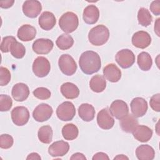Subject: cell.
I'll return each mask as SVG.
<instances>
[{"label": "cell", "mask_w": 160, "mask_h": 160, "mask_svg": "<svg viewBox=\"0 0 160 160\" xmlns=\"http://www.w3.org/2000/svg\"><path fill=\"white\" fill-rule=\"evenodd\" d=\"M76 114V109L74 104L70 101L61 103L56 109L58 118L62 121H68L73 119Z\"/></svg>", "instance_id": "cell-6"}, {"label": "cell", "mask_w": 160, "mask_h": 160, "mask_svg": "<svg viewBox=\"0 0 160 160\" xmlns=\"http://www.w3.org/2000/svg\"><path fill=\"white\" fill-rule=\"evenodd\" d=\"M14 2V1H9V0L1 1L0 2V6H1V8H4V9L9 8L13 5Z\"/></svg>", "instance_id": "cell-42"}, {"label": "cell", "mask_w": 160, "mask_h": 160, "mask_svg": "<svg viewBox=\"0 0 160 160\" xmlns=\"http://www.w3.org/2000/svg\"><path fill=\"white\" fill-rule=\"evenodd\" d=\"M13 123L18 126L25 125L29 119V112L24 106H17L13 108L11 113Z\"/></svg>", "instance_id": "cell-8"}, {"label": "cell", "mask_w": 160, "mask_h": 160, "mask_svg": "<svg viewBox=\"0 0 160 160\" xmlns=\"http://www.w3.org/2000/svg\"><path fill=\"white\" fill-rule=\"evenodd\" d=\"M61 92L66 99H72L77 98L79 96V89L74 84L66 82L61 85Z\"/></svg>", "instance_id": "cell-25"}, {"label": "cell", "mask_w": 160, "mask_h": 160, "mask_svg": "<svg viewBox=\"0 0 160 160\" xmlns=\"http://www.w3.org/2000/svg\"><path fill=\"white\" fill-rule=\"evenodd\" d=\"M134 138L142 142H148L152 136V131L148 126L138 125L132 132Z\"/></svg>", "instance_id": "cell-21"}, {"label": "cell", "mask_w": 160, "mask_h": 160, "mask_svg": "<svg viewBox=\"0 0 160 160\" xmlns=\"http://www.w3.org/2000/svg\"><path fill=\"white\" fill-rule=\"evenodd\" d=\"M38 23L42 29L49 31L56 25V19L53 13L49 11H44L39 16Z\"/></svg>", "instance_id": "cell-20"}, {"label": "cell", "mask_w": 160, "mask_h": 160, "mask_svg": "<svg viewBox=\"0 0 160 160\" xmlns=\"http://www.w3.org/2000/svg\"><path fill=\"white\" fill-rule=\"evenodd\" d=\"M104 77L111 82H118L121 78V71L113 63L106 65L103 69Z\"/></svg>", "instance_id": "cell-18"}, {"label": "cell", "mask_w": 160, "mask_h": 160, "mask_svg": "<svg viewBox=\"0 0 160 160\" xmlns=\"http://www.w3.org/2000/svg\"><path fill=\"white\" fill-rule=\"evenodd\" d=\"M58 65L61 71L66 76L73 75L77 70V64L73 58L68 54H62L58 60Z\"/></svg>", "instance_id": "cell-4"}, {"label": "cell", "mask_w": 160, "mask_h": 160, "mask_svg": "<svg viewBox=\"0 0 160 160\" xmlns=\"http://www.w3.org/2000/svg\"><path fill=\"white\" fill-rule=\"evenodd\" d=\"M12 106V101L11 97L6 94L0 95V111L2 112L9 111Z\"/></svg>", "instance_id": "cell-34"}, {"label": "cell", "mask_w": 160, "mask_h": 160, "mask_svg": "<svg viewBox=\"0 0 160 160\" xmlns=\"http://www.w3.org/2000/svg\"><path fill=\"white\" fill-rule=\"evenodd\" d=\"M137 62L139 68L144 71L150 70L152 65V61L151 56L147 52H141L138 56Z\"/></svg>", "instance_id": "cell-28"}, {"label": "cell", "mask_w": 160, "mask_h": 160, "mask_svg": "<svg viewBox=\"0 0 160 160\" xmlns=\"http://www.w3.org/2000/svg\"><path fill=\"white\" fill-rule=\"evenodd\" d=\"M53 42L49 39L40 38L35 40L32 48L34 52L38 54H47L52 49Z\"/></svg>", "instance_id": "cell-14"}, {"label": "cell", "mask_w": 160, "mask_h": 160, "mask_svg": "<svg viewBox=\"0 0 160 160\" xmlns=\"http://www.w3.org/2000/svg\"><path fill=\"white\" fill-rule=\"evenodd\" d=\"M10 52L14 58L16 59H21L25 55L26 48L22 44L15 41L12 42L11 46Z\"/></svg>", "instance_id": "cell-33"}, {"label": "cell", "mask_w": 160, "mask_h": 160, "mask_svg": "<svg viewBox=\"0 0 160 160\" xmlns=\"http://www.w3.org/2000/svg\"><path fill=\"white\" fill-rule=\"evenodd\" d=\"M79 134L78 127L72 123L64 125L62 129V135L66 140L72 141L77 138Z\"/></svg>", "instance_id": "cell-29"}, {"label": "cell", "mask_w": 160, "mask_h": 160, "mask_svg": "<svg viewBox=\"0 0 160 160\" xmlns=\"http://www.w3.org/2000/svg\"><path fill=\"white\" fill-rule=\"evenodd\" d=\"M120 126L122 130L126 132L131 133L139 125L138 120L136 118L131 114H128L125 117L120 119Z\"/></svg>", "instance_id": "cell-23"}, {"label": "cell", "mask_w": 160, "mask_h": 160, "mask_svg": "<svg viewBox=\"0 0 160 160\" xmlns=\"http://www.w3.org/2000/svg\"><path fill=\"white\" fill-rule=\"evenodd\" d=\"M160 94L159 93L154 94L150 99L149 104L151 108L156 112L160 111V105H159Z\"/></svg>", "instance_id": "cell-39"}, {"label": "cell", "mask_w": 160, "mask_h": 160, "mask_svg": "<svg viewBox=\"0 0 160 160\" xmlns=\"http://www.w3.org/2000/svg\"><path fill=\"white\" fill-rule=\"evenodd\" d=\"M79 67L86 74L97 72L101 68V60L99 55L92 51H87L81 54L79 60Z\"/></svg>", "instance_id": "cell-1"}, {"label": "cell", "mask_w": 160, "mask_h": 160, "mask_svg": "<svg viewBox=\"0 0 160 160\" xmlns=\"http://www.w3.org/2000/svg\"><path fill=\"white\" fill-rule=\"evenodd\" d=\"M11 81L10 71L5 67L0 68V85L1 86L7 85Z\"/></svg>", "instance_id": "cell-37"}, {"label": "cell", "mask_w": 160, "mask_h": 160, "mask_svg": "<svg viewBox=\"0 0 160 160\" xmlns=\"http://www.w3.org/2000/svg\"><path fill=\"white\" fill-rule=\"evenodd\" d=\"M151 42V37L146 31H139L132 35V43L138 48L145 49L150 45Z\"/></svg>", "instance_id": "cell-15"}, {"label": "cell", "mask_w": 160, "mask_h": 160, "mask_svg": "<svg viewBox=\"0 0 160 160\" xmlns=\"http://www.w3.org/2000/svg\"><path fill=\"white\" fill-rule=\"evenodd\" d=\"M109 38L108 28L102 24L98 25L92 28L88 33V39L91 44L99 46L104 44Z\"/></svg>", "instance_id": "cell-2"}, {"label": "cell", "mask_w": 160, "mask_h": 160, "mask_svg": "<svg viewBox=\"0 0 160 160\" xmlns=\"http://www.w3.org/2000/svg\"><path fill=\"white\" fill-rule=\"evenodd\" d=\"M109 111L112 116L118 119H121L129 113V108L127 103L120 99L114 101L109 108Z\"/></svg>", "instance_id": "cell-9"}, {"label": "cell", "mask_w": 160, "mask_h": 160, "mask_svg": "<svg viewBox=\"0 0 160 160\" xmlns=\"http://www.w3.org/2000/svg\"><path fill=\"white\" fill-rule=\"evenodd\" d=\"M69 149V143L61 140L51 144L48 148V153L52 157L63 156L68 153Z\"/></svg>", "instance_id": "cell-16"}, {"label": "cell", "mask_w": 160, "mask_h": 160, "mask_svg": "<svg viewBox=\"0 0 160 160\" xmlns=\"http://www.w3.org/2000/svg\"><path fill=\"white\" fill-rule=\"evenodd\" d=\"M59 25L61 30L66 33L72 32L78 27V17L73 12H66L59 18Z\"/></svg>", "instance_id": "cell-3"}, {"label": "cell", "mask_w": 160, "mask_h": 160, "mask_svg": "<svg viewBox=\"0 0 160 160\" xmlns=\"http://www.w3.org/2000/svg\"><path fill=\"white\" fill-rule=\"evenodd\" d=\"M150 10L154 15L159 16L160 14V1H152L150 5Z\"/></svg>", "instance_id": "cell-40"}, {"label": "cell", "mask_w": 160, "mask_h": 160, "mask_svg": "<svg viewBox=\"0 0 160 160\" xmlns=\"http://www.w3.org/2000/svg\"><path fill=\"white\" fill-rule=\"evenodd\" d=\"M70 159H82V160H86V158L85 156L81 153V152H76L72 155V156L70 158Z\"/></svg>", "instance_id": "cell-43"}, {"label": "cell", "mask_w": 160, "mask_h": 160, "mask_svg": "<svg viewBox=\"0 0 160 160\" xmlns=\"http://www.w3.org/2000/svg\"><path fill=\"white\" fill-rule=\"evenodd\" d=\"M136 156L139 160H152L155 156V151L151 146L142 144L136 148Z\"/></svg>", "instance_id": "cell-24"}, {"label": "cell", "mask_w": 160, "mask_h": 160, "mask_svg": "<svg viewBox=\"0 0 160 160\" xmlns=\"http://www.w3.org/2000/svg\"><path fill=\"white\" fill-rule=\"evenodd\" d=\"M22 12L24 14L30 18H36L42 10L41 2L36 0H28L22 4Z\"/></svg>", "instance_id": "cell-12"}, {"label": "cell", "mask_w": 160, "mask_h": 160, "mask_svg": "<svg viewBox=\"0 0 160 160\" xmlns=\"http://www.w3.org/2000/svg\"><path fill=\"white\" fill-rule=\"evenodd\" d=\"M13 99L18 102H22L28 99L29 95V87L24 83L19 82L13 86L11 91Z\"/></svg>", "instance_id": "cell-17"}, {"label": "cell", "mask_w": 160, "mask_h": 160, "mask_svg": "<svg viewBox=\"0 0 160 160\" xmlns=\"http://www.w3.org/2000/svg\"><path fill=\"white\" fill-rule=\"evenodd\" d=\"M78 114L81 119L86 122L91 121L95 116L94 108L90 104L83 103L78 108Z\"/></svg>", "instance_id": "cell-26"}, {"label": "cell", "mask_w": 160, "mask_h": 160, "mask_svg": "<svg viewBox=\"0 0 160 160\" xmlns=\"http://www.w3.org/2000/svg\"><path fill=\"white\" fill-rule=\"evenodd\" d=\"M41 156L36 152H32V153H30L28 157L26 158V159H41Z\"/></svg>", "instance_id": "cell-44"}, {"label": "cell", "mask_w": 160, "mask_h": 160, "mask_svg": "<svg viewBox=\"0 0 160 160\" xmlns=\"http://www.w3.org/2000/svg\"><path fill=\"white\" fill-rule=\"evenodd\" d=\"M36 35V29L29 24H24L21 26L18 31L17 36L19 39L22 41H30L32 40Z\"/></svg>", "instance_id": "cell-22"}, {"label": "cell", "mask_w": 160, "mask_h": 160, "mask_svg": "<svg viewBox=\"0 0 160 160\" xmlns=\"http://www.w3.org/2000/svg\"><path fill=\"white\" fill-rule=\"evenodd\" d=\"M129 159V158L127 156H124V154H119L114 158V159Z\"/></svg>", "instance_id": "cell-46"}, {"label": "cell", "mask_w": 160, "mask_h": 160, "mask_svg": "<svg viewBox=\"0 0 160 160\" xmlns=\"http://www.w3.org/2000/svg\"><path fill=\"white\" fill-rule=\"evenodd\" d=\"M15 41H16V39L14 36H9L4 37L2 38V42L0 45V48H1V51L4 53L9 52L11 46L12 42Z\"/></svg>", "instance_id": "cell-36"}, {"label": "cell", "mask_w": 160, "mask_h": 160, "mask_svg": "<svg viewBox=\"0 0 160 160\" xmlns=\"http://www.w3.org/2000/svg\"><path fill=\"white\" fill-rule=\"evenodd\" d=\"M53 112L52 108L48 104H39L32 112V117L38 122H44L48 120Z\"/></svg>", "instance_id": "cell-10"}, {"label": "cell", "mask_w": 160, "mask_h": 160, "mask_svg": "<svg viewBox=\"0 0 160 160\" xmlns=\"http://www.w3.org/2000/svg\"><path fill=\"white\" fill-rule=\"evenodd\" d=\"M14 140L11 135L1 134L0 136V147L2 149H9L13 145Z\"/></svg>", "instance_id": "cell-38"}, {"label": "cell", "mask_w": 160, "mask_h": 160, "mask_svg": "<svg viewBox=\"0 0 160 160\" xmlns=\"http://www.w3.org/2000/svg\"><path fill=\"white\" fill-rule=\"evenodd\" d=\"M138 20L140 25L147 27L150 25L152 21V17L149 10L144 8H141L138 12Z\"/></svg>", "instance_id": "cell-32"}, {"label": "cell", "mask_w": 160, "mask_h": 160, "mask_svg": "<svg viewBox=\"0 0 160 160\" xmlns=\"http://www.w3.org/2000/svg\"><path fill=\"white\" fill-rule=\"evenodd\" d=\"M97 122L99 128L108 130L111 129L114 124V119L109 110L106 108L101 109L97 115Z\"/></svg>", "instance_id": "cell-11"}, {"label": "cell", "mask_w": 160, "mask_h": 160, "mask_svg": "<svg viewBox=\"0 0 160 160\" xmlns=\"http://www.w3.org/2000/svg\"><path fill=\"white\" fill-rule=\"evenodd\" d=\"M159 18H158L155 22L154 24V32L156 33V34L159 36Z\"/></svg>", "instance_id": "cell-45"}, {"label": "cell", "mask_w": 160, "mask_h": 160, "mask_svg": "<svg viewBox=\"0 0 160 160\" xmlns=\"http://www.w3.org/2000/svg\"><path fill=\"white\" fill-rule=\"evenodd\" d=\"M84 21L88 24H94L97 22L99 18V9L95 5H88L83 11Z\"/></svg>", "instance_id": "cell-19"}, {"label": "cell", "mask_w": 160, "mask_h": 160, "mask_svg": "<svg viewBox=\"0 0 160 160\" xmlns=\"http://www.w3.org/2000/svg\"><path fill=\"white\" fill-rule=\"evenodd\" d=\"M56 44L58 48L61 50H67L72 46L74 39L71 35L64 33L58 38Z\"/></svg>", "instance_id": "cell-31"}, {"label": "cell", "mask_w": 160, "mask_h": 160, "mask_svg": "<svg viewBox=\"0 0 160 160\" xmlns=\"http://www.w3.org/2000/svg\"><path fill=\"white\" fill-rule=\"evenodd\" d=\"M52 128L49 125L41 126L38 132L39 140L44 144H49L52 141Z\"/></svg>", "instance_id": "cell-30"}, {"label": "cell", "mask_w": 160, "mask_h": 160, "mask_svg": "<svg viewBox=\"0 0 160 160\" xmlns=\"http://www.w3.org/2000/svg\"><path fill=\"white\" fill-rule=\"evenodd\" d=\"M131 110L132 114L137 118H140L146 114L148 111V102L142 98H134L131 102Z\"/></svg>", "instance_id": "cell-13"}, {"label": "cell", "mask_w": 160, "mask_h": 160, "mask_svg": "<svg viewBox=\"0 0 160 160\" xmlns=\"http://www.w3.org/2000/svg\"><path fill=\"white\" fill-rule=\"evenodd\" d=\"M92 160H99V159H103V160H109V156L104 152H97L96 153L92 158Z\"/></svg>", "instance_id": "cell-41"}, {"label": "cell", "mask_w": 160, "mask_h": 160, "mask_svg": "<svg viewBox=\"0 0 160 160\" xmlns=\"http://www.w3.org/2000/svg\"><path fill=\"white\" fill-rule=\"evenodd\" d=\"M33 95L39 99L46 100L49 99L51 96V91L44 87H39L33 91Z\"/></svg>", "instance_id": "cell-35"}, {"label": "cell", "mask_w": 160, "mask_h": 160, "mask_svg": "<svg viewBox=\"0 0 160 160\" xmlns=\"http://www.w3.org/2000/svg\"><path fill=\"white\" fill-rule=\"evenodd\" d=\"M117 63L123 69L131 67L135 62V55L133 52L128 49L120 50L115 56Z\"/></svg>", "instance_id": "cell-7"}, {"label": "cell", "mask_w": 160, "mask_h": 160, "mask_svg": "<svg viewBox=\"0 0 160 160\" xmlns=\"http://www.w3.org/2000/svg\"><path fill=\"white\" fill-rule=\"evenodd\" d=\"M89 87L91 89L95 92H101L106 87V80L102 75H94L90 80Z\"/></svg>", "instance_id": "cell-27"}, {"label": "cell", "mask_w": 160, "mask_h": 160, "mask_svg": "<svg viewBox=\"0 0 160 160\" xmlns=\"http://www.w3.org/2000/svg\"><path fill=\"white\" fill-rule=\"evenodd\" d=\"M32 69L37 77L44 78L50 72L51 64L49 60L45 57L38 56L33 62Z\"/></svg>", "instance_id": "cell-5"}]
</instances>
